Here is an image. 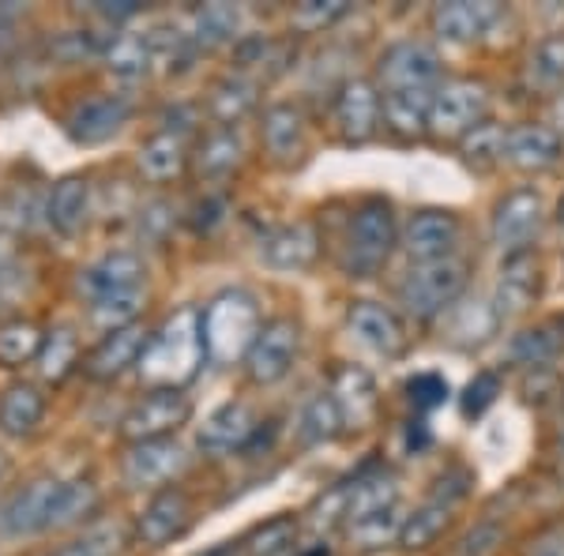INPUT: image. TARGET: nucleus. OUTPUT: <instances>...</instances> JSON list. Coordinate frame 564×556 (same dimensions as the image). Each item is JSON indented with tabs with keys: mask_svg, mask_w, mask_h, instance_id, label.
Here are the masks:
<instances>
[{
	"mask_svg": "<svg viewBox=\"0 0 564 556\" xmlns=\"http://www.w3.org/2000/svg\"><path fill=\"white\" fill-rule=\"evenodd\" d=\"M188 467V451L177 436H166V440H143L132 444L129 455L121 462V478L124 486L135 492H162L185 473Z\"/></svg>",
	"mask_w": 564,
	"mask_h": 556,
	"instance_id": "f8f14e48",
	"label": "nucleus"
},
{
	"mask_svg": "<svg viewBox=\"0 0 564 556\" xmlns=\"http://www.w3.org/2000/svg\"><path fill=\"white\" fill-rule=\"evenodd\" d=\"M399 504V481L395 473L384 467H366L350 478V504H347V526L361 523V519L388 512Z\"/></svg>",
	"mask_w": 564,
	"mask_h": 556,
	"instance_id": "7c9ffc66",
	"label": "nucleus"
},
{
	"mask_svg": "<svg viewBox=\"0 0 564 556\" xmlns=\"http://www.w3.org/2000/svg\"><path fill=\"white\" fill-rule=\"evenodd\" d=\"M199 327H204V350L215 364H238L257 342L263 316L252 294L245 290H223L218 297L199 308Z\"/></svg>",
	"mask_w": 564,
	"mask_h": 556,
	"instance_id": "f03ea898",
	"label": "nucleus"
},
{
	"mask_svg": "<svg viewBox=\"0 0 564 556\" xmlns=\"http://www.w3.org/2000/svg\"><path fill=\"white\" fill-rule=\"evenodd\" d=\"M39 377L45 384H65L76 369H84L79 364V335L76 327L68 324H57L45 331V342H42V353H39Z\"/></svg>",
	"mask_w": 564,
	"mask_h": 556,
	"instance_id": "4c0bfd02",
	"label": "nucleus"
},
{
	"mask_svg": "<svg viewBox=\"0 0 564 556\" xmlns=\"http://www.w3.org/2000/svg\"><path fill=\"white\" fill-rule=\"evenodd\" d=\"M354 12L350 0H305L290 12V26L302 34H324L332 26H339Z\"/></svg>",
	"mask_w": 564,
	"mask_h": 556,
	"instance_id": "de8ad7c7",
	"label": "nucleus"
},
{
	"mask_svg": "<svg viewBox=\"0 0 564 556\" xmlns=\"http://www.w3.org/2000/svg\"><path fill=\"white\" fill-rule=\"evenodd\" d=\"M327 395H332L335 406H339L343 428H347V433H361V428H369L372 422H377L380 391H377L372 372L361 369V364H335Z\"/></svg>",
	"mask_w": 564,
	"mask_h": 556,
	"instance_id": "a211bd4d",
	"label": "nucleus"
},
{
	"mask_svg": "<svg viewBox=\"0 0 564 556\" xmlns=\"http://www.w3.org/2000/svg\"><path fill=\"white\" fill-rule=\"evenodd\" d=\"M470 473L463 470V467H452L448 473H441V478H436V489H433V497L430 500H441V504H452L456 508L463 497H467L470 492Z\"/></svg>",
	"mask_w": 564,
	"mask_h": 556,
	"instance_id": "864d4df0",
	"label": "nucleus"
},
{
	"mask_svg": "<svg viewBox=\"0 0 564 556\" xmlns=\"http://www.w3.org/2000/svg\"><path fill=\"white\" fill-rule=\"evenodd\" d=\"M564 350V316H550V320L523 327L512 342H508V361L516 369H545Z\"/></svg>",
	"mask_w": 564,
	"mask_h": 556,
	"instance_id": "473e14b6",
	"label": "nucleus"
},
{
	"mask_svg": "<svg viewBox=\"0 0 564 556\" xmlns=\"http://www.w3.org/2000/svg\"><path fill=\"white\" fill-rule=\"evenodd\" d=\"M121 531L117 526H102V531H90L84 534L79 542H72L65 545V549H57V553H50V556H113L117 549H121Z\"/></svg>",
	"mask_w": 564,
	"mask_h": 556,
	"instance_id": "3c124183",
	"label": "nucleus"
},
{
	"mask_svg": "<svg viewBox=\"0 0 564 556\" xmlns=\"http://www.w3.org/2000/svg\"><path fill=\"white\" fill-rule=\"evenodd\" d=\"M23 218L15 211H0V271L15 263V241H20Z\"/></svg>",
	"mask_w": 564,
	"mask_h": 556,
	"instance_id": "5fc2aeb1",
	"label": "nucleus"
},
{
	"mask_svg": "<svg viewBox=\"0 0 564 556\" xmlns=\"http://www.w3.org/2000/svg\"><path fill=\"white\" fill-rule=\"evenodd\" d=\"M444 84V61L430 42L399 39L377 57V87L388 90H436Z\"/></svg>",
	"mask_w": 564,
	"mask_h": 556,
	"instance_id": "423d86ee",
	"label": "nucleus"
},
{
	"mask_svg": "<svg viewBox=\"0 0 564 556\" xmlns=\"http://www.w3.org/2000/svg\"><path fill=\"white\" fill-rule=\"evenodd\" d=\"M500 542V526L497 523H481L467 537H463V556H486L494 553Z\"/></svg>",
	"mask_w": 564,
	"mask_h": 556,
	"instance_id": "6e6d98bb",
	"label": "nucleus"
},
{
	"mask_svg": "<svg viewBox=\"0 0 564 556\" xmlns=\"http://www.w3.org/2000/svg\"><path fill=\"white\" fill-rule=\"evenodd\" d=\"M143 305H148V290H140V294H121V297L87 301V320H90V327H98L102 335L121 331V327L140 324Z\"/></svg>",
	"mask_w": 564,
	"mask_h": 556,
	"instance_id": "37998d69",
	"label": "nucleus"
},
{
	"mask_svg": "<svg viewBox=\"0 0 564 556\" xmlns=\"http://www.w3.org/2000/svg\"><path fill=\"white\" fill-rule=\"evenodd\" d=\"M452 526V504H441V500H425L422 508H414L403 523V534H399V545L403 549H430V545L441 542V534Z\"/></svg>",
	"mask_w": 564,
	"mask_h": 556,
	"instance_id": "79ce46f5",
	"label": "nucleus"
},
{
	"mask_svg": "<svg viewBox=\"0 0 564 556\" xmlns=\"http://www.w3.org/2000/svg\"><path fill=\"white\" fill-rule=\"evenodd\" d=\"M557 222L564 226V196H561V204H557Z\"/></svg>",
	"mask_w": 564,
	"mask_h": 556,
	"instance_id": "69168bd1",
	"label": "nucleus"
},
{
	"mask_svg": "<svg viewBox=\"0 0 564 556\" xmlns=\"http://www.w3.org/2000/svg\"><path fill=\"white\" fill-rule=\"evenodd\" d=\"M102 65L109 76L124 79V84H140L154 72V53L148 31H121L113 34L102 53Z\"/></svg>",
	"mask_w": 564,
	"mask_h": 556,
	"instance_id": "72a5a7b5",
	"label": "nucleus"
},
{
	"mask_svg": "<svg viewBox=\"0 0 564 556\" xmlns=\"http://www.w3.org/2000/svg\"><path fill=\"white\" fill-rule=\"evenodd\" d=\"M42 417H45V395L39 384L15 380V384L0 391V433L4 436L23 440V436H31L42 425Z\"/></svg>",
	"mask_w": 564,
	"mask_h": 556,
	"instance_id": "2f4dec72",
	"label": "nucleus"
},
{
	"mask_svg": "<svg viewBox=\"0 0 564 556\" xmlns=\"http://www.w3.org/2000/svg\"><path fill=\"white\" fill-rule=\"evenodd\" d=\"M151 331L143 324L121 327V331H109L102 335V342L84 358V372L90 380H117L121 372H129L140 364L143 358V346H148Z\"/></svg>",
	"mask_w": 564,
	"mask_h": 556,
	"instance_id": "b1692460",
	"label": "nucleus"
},
{
	"mask_svg": "<svg viewBox=\"0 0 564 556\" xmlns=\"http://www.w3.org/2000/svg\"><path fill=\"white\" fill-rule=\"evenodd\" d=\"M545 226V199L539 188L523 185L512 188L508 196L497 199L494 207V222H489V237L500 249V257H520V252H531L534 237L542 233Z\"/></svg>",
	"mask_w": 564,
	"mask_h": 556,
	"instance_id": "0eeeda50",
	"label": "nucleus"
},
{
	"mask_svg": "<svg viewBox=\"0 0 564 556\" xmlns=\"http://www.w3.org/2000/svg\"><path fill=\"white\" fill-rule=\"evenodd\" d=\"M223 211H226L223 199L207 196L204 204H196V218H193V226H196V230H212V226L223 222Z\"/></svg>",
	"mask_w": 564,
	"mask_h": 556,
	"instance_id": "4d7b16f0",
	"label": "nucleus"
},
{
	"mask_svg": "<svg viewBox=\"0 0 564 556\" xmlns=\"http://www.w3.org/2000/svg\"><path fill=\"white\" fill-rule=\"evenodd\" d=\"M399 244L395 207L384 196H366L350 215L347 237H343V271L350 279H372L388 268Z\"/></svg>",
	"mask_w": 564,
	"mask_h": 556,
	"instance_id": "7ed1b4c3",
	"label": "nucleus"
},
{
	"mask_svg": "<svg viewBox=\"0 0 564 556\" xmlns=\"http://www.w3.org/2000/svg\"><path fill=\"white\" fill-rule=\"evenodd\" d=\"M564 154V140L550 124H516L508 129L505 140V162H512L516 170L523 173H545L561 162Z\"/></svg>",
	"mask_w": 564,
	"mask_h": 556,
	"instance_id": "a878e982",
	"label": "nucleus"
},
{
	"mask_svg": "<svg viewBox=\"0 0 564 556\" xmlns=\"http://www.w3.org/2000/svg\"><path fill=\"white\" fill-rule=\"evenodd\" d=\"M497 395H500V377L497 372H489V369H481L470 377V384L463 388V395H459V410H463V417H481L489 406L497 403Z\"/></svg>",
	"mask_w": 564,
	"mask_h": 556,
	"instance_id": "8fccbe9b",
	"label": "nucleus"
},
{
	"mask_svg": "<svg viewBox=\"0 0 564 556\" xmlns=\"http://www.w3.org/2000/svg\"><path fill=\"white\" fill-rule=\"evenodd\" d=\"M436 90H388L384 95V129L403 143L430 135V109Z\"/></svg>",
	"mask_w": 564,
	"mask_h": 556,
	"instance_id": "c756f323",
	"label": "nucleus"
},
{
	"mask_svg": "<svg viewBox=\"0 0 564 556\" xmlns=\"http://www.w3.org/2000/svg\"><path fill=\"white\" fill-rule=\"evenodd\" d=\"M489 113V87L481 79H444L433 95L430 135L436 143H459Z\"/></svg>",
	"mask_w": 564,
	"mask_h": 556,
	"instance_id": "39448f33",
	"label": "nucleus"
},
{
	"mask_svg": "<svg viewBox=\"0 0 564 556\" xmlns=\"http://www.w3.org/2000/svg\"><path fill=\"white\" fill-rule=\"evenodd\" d=\"M260 433V417L249 403H223L199 425L196 448L212 459H226L234 451H249L252 436Z\"/></svg>",
	"mask_w": 564,
	"mask_h": 556,
	"instance_id": "412c9836",
	"label": "nucleus"
},
{
	"mask_svg": "<svg viewBox=\"0 0 564 556\" xmlns=\"http://www.w3.org/2000/svg\"><path fill=\"white\" fill-rule=\"evenodd\" d=\"M561 403H564V388H561Z\"/></svg>",
	"mask_w": 564,
	"mask_h": 556,
	"instance_id": "338daca9",
	"label": "nucleus"
},
{
	"mask_svg": "<svg viewBox=\"0 0 564 556\" xmlns=\"http://www.w3.org/2000/svg\"><path fill=\"white\" fill-rule=\"evenodd\" d=\"M95 15H102L106 23H124L132 15H140V4L135 0H121V4H95Z\"/></svg>",
	"mask_w": 564,
	"mask_h": 556,
	"instance_id": "13d9d810",
	"label": "nucleus"
},
{
	"mask_svg": "<svg viewBox=\"0 0 564 556\" xmlns=\"http://www.w3.org/2000/svg\"><path fill=\"white\" fill-rule=\"evenodd\" d=\"M45 342V331L26 316H12V320H0V364L4 369H23V364L39 361Z\"/></svg>",
	"mask_w": 564,
	"mask_h": 556,
	"instance_id": "a19ab883",
	"label": "nucleus"
},
{
	"mask_svg": "<svg viewBox=\"0 0 564 556\" xmlns=\"http://www.w3.org/2000/svg\"><path fill=\"white\" fill-rule=\"evenodd\" d=\"M294 545H297V519L294 515H275L245 537L241 553L245 556H290L294 553Z\"/></svg>",
	"mask_w": 564,
	"mask_h": 556,
	"instance_id": "c03bdc74",
	"label": "nucleus"
},
{
	"mask_svg": "<svg viewBox=\"0 0 564 556\" xmlns=\"http://www.w3.org/2000/svg\"><path fill=\"white\" fill-rule=\"evenodd\" d=\"M347 327L366 350H372L377 358H403L411 350V335H406V324L399 320V313H391L380 301H350L347 308Z\"/></svg>",
	"mask_w": 564,
	"mask_h": 556,
	"instance_id": "2eb2a0df",
	"label": "nucleus"
},
{
	"mask_svg": "<svg viewBox=\"0 0 564 556\" xmlns=\"http://www.w3.org/2000/svg\"><path fill=\"white\" fill-rule=\"evenodd\" d=\"M302 350V324L290 320V316H275V320H263L257 342L245 353V372H249L252 384L271 388L279 380L290 377Z\"/></svg>",
	"mask_w": 564,
	"mask_h": 556,
	"instance_id": "9d476101",
	"label": "nucleus"
},
{
	"mask_svg": "<svg viewBox=\"0 0 564 556\" xmlns=\"http://www.w3.org/2000/svg\"><path fill=\"white\" fill-rule=\"evenodd\" d=\"M505 20V8L494 4V0H444V4H433L430 12V26L441 42L448 45H470L481 42L494 26Z\"/></svg>",
	"mask_w": 564,
	"mask_h": 556,
	"instance_id": "f3484780",
	"label": "nucleus"
},
{
	"mask_svg": "<svg viewBox=\"0 0 564 556\" xmlns=\"http://www.w3.org/2000/svg\"><path fill=\"white\" fill-rule=\"evenodd\" d=\"M406 444H411L414 451H422L425 444H430V428H425V422H411V428H406Z\"/></svg>",
	"mask_w": 564,
	"mask_h": 556,
	"instance_id": "680f3d73",
	"label": "nucleus"
},
{
	"mask_svg": "<svg viewBox=\"0 0 564 556\" xmlns=\"http://www.w3.org/2000/svg\"><path fill=\"white\" fill-rule=\"evenodd\" d=\"M539 290H542V268L534 260V252H520V257H508L500 263V279H497V290H494V305L500 313V320H516L523 316L527 308L539 301Z\"/></svg>",
	"mask_w": 564,
	"mask_h": 556,
	"instance_id": "4be33fe9",
	"label": "nucleus"
},
{
	"mask_svg": "<svg viewBox=\"0 0 564 556\" xmlns=\"http://www.w3.org/2000/svg\"><path fill=\"white\" fill-rule=\"evenodd\" d=\"M151 53H154V68L166 72V76H181V72L193 68V61L199 57L193 34L185 23H159L148 31Z\"/></svg>",
	"mask_w": 564,
	"mask_h": 556,
	"instance_id": "58836bf2",
	"label": "nucleus"
},
{
	"mask_svg": "<svg viewBox=\"0 0 564 556\" xmlns=\"http://www.w3.org/2000/svg\"><path fill=\"white\" fill-rule=\"evenodd\" d=\"M332 124L347 148H361L384 124V95L366 76H350L347 84L335 87L332 98Z\"/></svg>",
	"mask_w": 564,
	"mask_h": 556,
	"instance_id": "6e6552de",
	"label": "nucleus"
},
{
	"mask_svg": "<svg viewBox=\"0 0 564 556\" xmlns=\"http://www.w3.org/2000/svg\"><path fill=\"white\" fill-rule=\"evenodd\" d=\"M132 113H135L132 95L102 90V95H90L72 109L65 117V132L72 143H79V148H98V143L113 140V135L132 121Z\"/></svg>",
	"mask_w": 564,
	"mask_h": 556,
	"instance_id": "ddd939ff",
	"label": "nucleus"
},
{
	"mask_svg": "<svg viewBox=\"0 0 564 556\" xmlns=\"http://www.w3.org/2000/svg\"><path fill=\"white\" fill-rule=\"evenodd\" d=\"M8 470H12V462H8V455H4V451H0V481H4V478H8Z\"/></svg>",
	"mask_w": 564,
	"mask_h": 556,
	"instance_id": "e2e57ef3",
	"label": "nucleus"
},
{
	"mask_svg": "<svg viewBox=\"0 0 564 556\" xmlns=\"http://www.w3.org/2000/svg\"><path fill=\"white\" fill-rule=\"evenodd\" d=\"M403 523H406V515H403V508L395 504V508H388V512H377V515L361 519V523H350L347 534L354 537V545H358V549H384V545L399 542Z\"/></svg>",
	"mask_w": 564,
	"mask_h": 556,
	"instance_id": "49530a36",
	"label": "nucleus"
},
{
	"mask_svg": "<svg viewBox=\"0 0 564 556\" xmlns=\"http://www.w3.org/2000/svg\"><path fill=\"white\" fill-rule=\"evenodd\" d=\"M90 207H95V193H90V181L72 173V177H61L53 185L50 199H45V218L61 237H76L84 233Z\"/></svg>",
	"mask_w": 564,
	"mask_h": 556,
	"instance_id": "c85d7f7f",
	"label": "nucleus"
},
{
	"mask_svg": "<svg viewBox=\"0 0 564 556\" xmlns=\"http://www.w3.org/2000/svg\"><path fill=\"white\" fill-rule=\"evenodd\" d=\"M65 478H34L0 508V531L8 537H31L42 531H57Z\"/></svg>",
	"mask_w": 564,
	"mask_h": 556,
	"instance_id": "9b49d317",
	"label": "nucleus"
},
{
	"mask_svg": "<svg viewBox=\"0 0 564 556\" xmlns=\"http://www.w3.org/2000/svg\"><path fill=\"white\" fill-rule=\"evenodd\" d=\"M20 290H23V282H20L15 263H12V268L0 271V308H12V301L20 297Z\"/></svg>",
	"mask_w": 564,
	"mask_h": 556,
	"instance_id": "bf43d9fd",
	"label": "nucleus"
},
{
	"mask_svg": "<svg viewBox=\"0 0 564 556\" xmlns=\"http://www.w3.org/2000/svg\"><path fill=\"white\" fill-rule=\"evenodd\" d=\"M193 519H196L193 497H188L185 489L170 486L148 500V508H143L140 519H135V534H140L143 545L162 549V545L177 542V537L193 526Z\"/></svg>",
	"mask_w": 564,
	"mask_h": 556,
	"instance_id": "aec40b11",
	"label": "nucleus"
},
{
	"mask_svg": "<svg viewBox=\"0 0 564 556\" xmlns=\"http://www.w3.org/2000/svg\"><path fill=\"white\" fill-rule=\"evenodd\" d=\"M204 327H199V308H177L170 313L162 327H154L140 358V377L151 391L154 388H174L185 391L193 384L199 364H204Z\"/></svg>",
	"mask_w": 564,
	"mask_h": 556,
	"instance_id": "f257e3e1",
	"label": "nucleus"
},
{
	"mask_svg": "<svg viewBox=\"0 0 564 556\" xmlns=\"http://www.w3.org/2000/svg\"><path fill=\"white\" fill-rule=\"evenodd\" d=\"M302 556H332V553H327V545H316V549H308V553H302Z\"/></svg>",
	"mask_w": 564,
	"mask_h": 556,
	"instance_id": "0e129e2a",
	"label": "nucleus"
},
{
	"mask_svg": "<svg viewBox=\"0 0 564 556\" xmlns=\"http://www.w3.org/2000/svg\"><path fill=\"white\" fill-rule=\"evenodd\" d=\"M523 556H564V519H553L527 537Z\"/></svg>",
	"mask_w": 564,
	"mask_h": 556,
	"instance_id": "603ef678",
	"label": "nucleus"
},
{
	"mask_svg": "<svg viewBox=\"0 0 564 556\" xmlns=\"http://www.w3.org/2000/svg\"><path fill=\"white\" fill-rule=\"evenodd\" d=\"M188 417H193V399L185 391L154 388L143 399H135L129 414L121 417V436L129 444L166 440V436H177L181 425H188Z\"/></svg>",
	"mask_w": 564,
	"mask_h": 556,
	"instance_id": "1a4fd4ad",
	"label": "nucleus"
},
{
	"mask_svg": "<svg viewBox=\"0 0 564 556\" xmlns=\"http://www.w3.org/2000/svg\"><path fill=\"white\" fill-rule=\"evenodd\" d=\"M463 241V218L456 211H444V207H422L406 218L399 244L411 257V263H433L456 257Z\"/></svg>",
	"mask_w": 564,
	"mask_h": 556,
	"instance_id": "4468645a",
	"label": "nucleus"
},
{
	"mask_svg": "<svg viewBox=\"0 0 564 556\" xmlns=\"http://www.w3.org/2000/svg\"><path fill=\"white\" fill-rule=\"evenodd\" d=\"M505 140H508L505 124H497V121H489V117H486L478 129H470L459 140V154H463V162H467V166L489 170V166H497V162L505 159Z\"/></svg>",
	"mask_w": 564,
	"mask_h": 556,
	"instance_id": "a18cd8bd",
	"label": "nucleus"
},
{
	"mask_svg": "<svg viewBox=\"0 0 564 556\" xmlns=\"http://www.w3.org/2000/svg\"><path fill=\"white\" fill-rule=\"evenodd\" d=\"M321 257V233L313 222H286L263 237V263L282 275L308 271Z\"/></svg>",
	"mask_w": 564,
	"mask_h": 556,
	"instance_id": "5701e85b",
	"label": "nucleus"
},
{
	"mask_svg": "<svg viewBox=\"0 0 564 556\" xmlns=\"http://www.w3.org/2000/svg\"><path fill=\"white\" fill-rule=\"evenodd\" d=\"M188 34L196 50H218V45L241 42V8L238 4H199L188 12Z\"/></svg>",
	"mask_w": 564,
	"mask_h": 556,
	"instance_id": "f704fd0d",
	"label": "nucleus"
},
{
	"mask_svg": "<svg viewBox=\"0 0 564 556\" xmlns=\"http://www.w3.org/2000/svg\"><path fill=\"white\" fill-rule=\"evenodd\" d=\"M245 159V143L238 129H212L193 151V166L204 181H226Z\"/></svg>",
	"mask_w": 564,
	"mask_h": 556,
	"instance_id": "e433bc0d",
	"label": "nucleus"
},
{
	"mask_svg": "<svg viewBox=\"0 0 564 556\" xmlns=\"http://www.w3.org/2000/svg\"><path fill=\"white\" fill-rule=\"evenodd\" d=\"M347 433L343 428V414L335 406V399L327 391H316L313 399L302 406V417H297V436H302L305 448H321V444H332Z\"/></svg>",
	"mask_w": 564,
	"mask_h": 556,
	"instance_id": "ea45409f",
	"label": "nucleus"
},
{
	"mask_svg": "<svg viewBox=\"0 0 564 556\" xmlns=\"http://www.w3.org/2000/svg\"><path fill=\"white\" fill-rule=\"evenodd\" d=\"M523 84L539 95H561L564 90V31L545 34L531 45L523 61Z\"/></svg>",
	"mask_w": 564,
	"mask_h": 556,
	"instance_id": "c9c22d12",
	"label": "nucleus"
},
{
	"mask_svg": "<svg viewBox=\"0 0 564 556\" xmlns=\"http://www.w3.org/2000/svg\"><path fill=\"white\" fill-rule=\"evenodd\" d=\"M260 106V79L245 76V72H226L215 79L212 95H207V113H212L215 129H238L249 113Z\"/></svg>",
	"mask_w": 564,
	"mask_h": 556,
	"instance_id": "cd10ccee",
	"label": "nucleus"
},
{
	"mask_svg": "<svg viewBox=\"0 0 564 556\" xmlns=\"http://www.w3.org/2000/svg\"><path fill=\"white\" fill-rule=\"evenodd\" d=\"M448 342L456 346V350H481V346H489L500 335V320L494 297H459L456 305L448 308Z\"/></svg>",
	"mask_w": 564,
	"mask_h": 556,
	"instance_id": "393cba45",
	"label": "nucleus"
},
{
	"mask_svg": "<svg viewBox=\"0 0 564 556\" xmlns=\"http://www.w3.org/2000/svg\"><path fill=\"white\" fill-rule=\"evenodd\" d=\"M188 162H193L188 135H181L174 129H159L140 143V151H135V166H140V173L151 181V185L177 181L181 173L188 170Z\"/></svg>",
	"mask_w": 564,
	"mask_h": 556,
	"instance_id": "bb28decb",
	"label": "nucleus"
},
{
	"mask_svg": "<svg viewBox=\"0 0 564 556\" xmlns=\"http://www.w3.org/2000/svg\"><path fill=\"white\" fill-rule=\"evenodd\" d=\"M448 395H452V388L441 372H414V377L406 380V399H411V406L417 414H430V410L444 406Z\"/></svg>",
	"mask_w": 564,
	"mask_h": 556,
	"instance_id": "09e8293b",
	"label": "nucleus"
},
{
	"mask_svg": "<svg viewBox=\"0 0 564 556\" xmlns=\"http://www.w3.org/2000/svg\"><path fill=\"white\" fill-rule=\"evenodd\" d=\"M550 129L564 140V90L553 95V102H550Z\"/></svg>",
	"mask_w": 564,
	"mask_h": 556,
	"instance_id": "052dcab7",
	"label": "nucleus"
},
{
	"mask_svg": "<svg viewBox=\"0 0 564 556\" xmlns=\"http://www.w3.org/2000/svg\"><path fill=\"white\" fill-rule=\"evenodd\" d=\"M467 282H470V263L463 257L411 263V271L399 282V305L406 308V316L430 324L467 294Z\"/></svg>",
	"mask_w": 564,
	"mask_h": 556,
	"instance_id": "20e7f679",
	"label": "nucleus"
},
{
	"mask_svg": "<svg viewBox=\"0 0 564 556\" xmlns=\"http://www.w3.org/2000/svg\"><path fill=\"white\" fill-rule=\"evenodd\" d=\"M143 282H148V263H143L140 252L113 249V252H106V257H98L84 275H79V290H84L87 301H102V297L140 294Z\"/></svg>",
	"mask_w": 564,
	"mask_h": 556,
	"instance_id": "6ab92c4d",
	"label": "nucleus"
},
{
	"mask_svg": "<svg viewBox=\"0 0 564 556\" xmlns=\"http://www.w3.org/2000/svg\"><path fill=\"white\" fill-rule=\"evenodd\" d=\"M260 140L263 151L275 166L290 170V166H302L305 154H308V117L305 109L297 102H275L263 109V121H260Z\"/></svg>",
	"mask_w": 564,
	"mask_h": 556,
	"instance_id": "dca6fc26",
	"label": "nucleus"
}]
</instances>
